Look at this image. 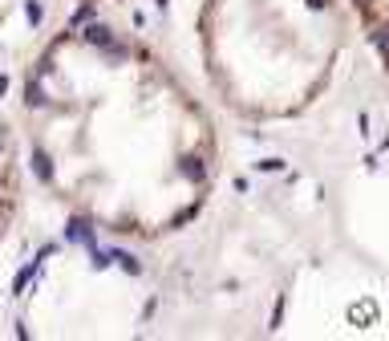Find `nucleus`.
<instances>
[{
  "label": "nucleus",
  "mask_w": 389,
  "mask_h": 341,
  "mask_svg": "<svg viewBox=\"0 0 389 341\" xmlns=\"http://www.w3.org/2000/svg\"><path fill=\"white\" fill-rule=\"evenodd\" d=\"M17 207H21V146L13 126L0 114V240L8 236Z\"/></svg>",
  "instance_id": "nucleus-3"
},
{
  "label": "nucleus",
  "mask_w": 389,
  "mask_h": 341,
  "mask_svg": "<svg viewBox=\"0 0 389 341\" xmlns=\"http://www.w3.org/2000/svg\"><path fill=\"white\" fill-rule=\"evenodd\" d=\"M353 4H357L361 21H365L369 41H373V49H377L381 65L389 70V0H353Z\"/></svg>",
  "instance_id": "nucleus-4"
},
{
  "label": "nucleus",
  "mask_w": 389,
  "mask_h": 341,
  "mask_svg": "<svg viewBox=\"0 0 389 341\" xmlns=\"http://www.w3.org/2000/svg\"><path fill=\"white\" fill-rule=\"evenodd\" d=\"M349 37L344 0H203L199 57L211 90L248 122L304 114Z\"/></svg>",
  "instance_id": "nucleus-2"
},
{
  "label": "nucleus",
  "mask_w": 389,
  "mask_h": 341,
  "mask_svg": "<svg viewBox=\"0 0 389 341\" xmlns=\"http://www.w3.org/2000/svg\"><path fill=\"white\" fill-rule=\"evenodd\" d=\"M21 126L49 195L110 236L179 232L219 179L207 106L110 24H73L41 45L21 81Z\"/></svg>",
  "instance_id": "nucleus-1"
}]
</instances>
